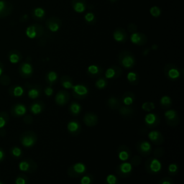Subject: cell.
Wrapping results in <instances>:
<instances>
[{"label": "cell", "instance_id": "6da1fadb", "mask_svg": "<svg viewBox=\"0 0 184 184\" xmlns=\"http://www.w3.org/2000/svg\"><path fill=\"white\" fill-rule=\"evenodd\" d=\"M145 169L147 173L150 174L159 173L162 170L161 161L157 158H151L146 160Z\"/></svg>", "mask_w": 184, "mask_h": 184}, {"label": "cell", "instance_id": "7a4b0ae2", "mask_svg": "<svg viewBox=\"0 0 184 184\" xmlns=\"http://www.w3.org/2000/svg\"><path fill=\"white\" fill-rule=\"evenodd\" d=\"M86 166L84 163H76L75 164L72 165L70 168L68 169V175L72 178L79 177L80 176H82L86 173Z\"/></svg>", "mask_w": 184, "mask_h": 184}, {"label": "cell", "instance_id": "3957f363", "mask_svg": "<svg viewBox=\"0 0 184 184\" xmlns=\"http://www.w3.org/2000/svg\"><path fill=\"white\" fill-rule=\"evenodd\" d=\"M119 60L121 65L125 68H132L135 64L134 56L128 51H125L121 53Z\"/></svg>", "mask_w": 184, "mask_h": 184}, {"label": "cell", "instance_id": "277c9868", "mask_svg": "<svg viewBox=\"0 0 184 184\" xmlns=\"http://www.w3.org/2000/svg\"><path fill=\"white\" fill-rule=\"evenodd\" d=\"M133 171V166L130 163L125 161L117 167V173L122 178H127L131 176Z\"/></svg>", "mask_w": 184, "mask_h": 184}, {"label": "cell", "instance_id": "5b68a950", "mask_svg": "<svg viewBox=\"0 0 184 184\" xmlns=\"http://www.w3.org/2000/svg\"><path fill=\"white\" fill-rule=\"evenodd\" d=\"M21 143L25 147H31L34 145L37 141V136L33 132H27L22 135Z\"/></svg>", "mask_w": 184, "mask_h": 184}, {"label": "cell", "instance_id": "8992f818", "mask_svg": "<svg viewBox=\"0 0 184 184\" xmlns=\"http://www.w3.org/2000/svg\"><path fill=\"white\" fill-rule=\"evenodd\" d=\"M165 75L169 80L176 81L180 76V72L176 66L173 64H167L165 67Z\"/></svg>", "mask_w": 184, "mask_h": 184}, {"label": "cell", "instance_id": "52a82bcc", "mask_svg": "<svg viewBox=\"0 0 184 184\" xmlns=\"http://www.w3.org/2000/svg\"><path fill=\"white\" fill-rule=\"evenodd\" d=\"M165 118L167 124L171 127H176L179 123L178 113L174 109H168L165 112Z\"/></svg>", "mask_w": 184, "mask_h": 184}, {"label": "cell", "instance_id": "ba28073f", "mask_svg": "<svg viewBox=\"0 0 184 184\" xmlns=\"http://www.w3.org/2000/svg\"><path fill=\"white\" fill-rule=\"evenodd\" d=\"M137 150L141 155L144 157L148 156L152 151V145L148 141L140 140L136 144Z\"/></svg>", "mask_w": 184, "mask_h": 184}, {"label": "cell", "instance_id": "9c48e42d", "mask_svg": "<svg viewBox=\"0 0 184 184\" xmlns=\"http://www.w3.org/2000/svg\"><path fill=\"white\" fill-rule=\"evenodd\" d=\"M73 96L77 99H84L89 94V89L86 86L83 84L73 85L72 87Z\"/></svg>", "mask_w": 184, "mask_h": 184}, {"label": "cell", "instance_id": "30bf717a", "mask_svg": "<svg viewBox=\"0 0 184 184\" xmlns=\"http://www.w3.org/2000/svg\"><path fill=\"white\" fill-rule=\"evenodd\" d=\"M144 122L147 127H150V128H153L159 125L160 118L156 114L149 112L145 117Z\"/></svg>", "mask_w": 184, "mask_h": 184}, {"label": "cell", "instance_id": "8fae6325", "mask_svg": "<svg viewBox=\"0 0 184 184\" xmlns=\"http://www.w3.org/2000/svg\"><path fill=\"white\" fill-rule=\"evenodd\" d=\"M70 99V95L66 91L61 90L56 94L55 97V102L59 106H63L68 102Z\"/></svg>", "mask_w": 184, "mask_h": 184}, {"label": "cell", "instance_id": "7c38bea8", "mask_svg": "<svg viewBox=\"0 0 184 184\" xmlns=\"http://www.w3.org/2000/svg\"><path fill=\"white\" fill-rule=\"evenodd\" d=\"M149 140L154 143L155 145H159L163 144L164 142V138H163V134L158 130H151L150 133H148Z\"/></svg>", "mask_w": 184, "mask_h": 184}, {"label": "cell", "instance_id": "4fadbf2b", "mask_svg": "<svg viewBox=\"0 0 184 184\" xmlns=\"http://www.w3.org/2000/svg\"><path fill=\"white\" fill-rule=\"evenodd\" d=\"M19 168L21 171L23 172H32L35 171L37 168V166L35 162L31 160H23L19 164Z\"/></svg>", "mask_w": 184, "mask_h": 184}, {"label": "cell", "instance_id": "5bb4252c", "mask_svg": "<svg viewBox=\"0 0 184 184\" xmlns=\"http://www.w3.org/2000/svg\"><path fill=\"white\" fill-rule=\"evenodd\" d=\"M117 155L121 161L125 162L131 157V151L127 145H120L117 149Z\"/></svg>", "mask_w": 184, "mask_h": 184}, {"label": "cell", "instance_id": "9a60e30c", "mask_svg": "<svg viewBox=\"0 0 184 184\" xmlns=\"http://www.w3.org/2000/svg\"><path fill=\"white\" fill-rule=\"evenodd\" d=\"M121 74H122V70L120 68L113 66L106 69L104 73V76L106 79H112V78H118Z\"/></svg>", "mask_w": 184, "mask_h": 184}, {"label": "cell", "instance_id": "2e32d148", "mask_svg": "<svg viewBox=\"0 0 184 184\" xmlns=\"http://www.w3.org/2000/svg\"><path fill=\"white\" fill-rule=\"evenodd\" d=\"M98 117L93 112H87L84 117V122L85 125L89 127H94L98 123Z\"/></svg>", "mask_w": 184, "mask_h": 184}, {"label": "cell", "instance_id": "e0dca14e", "mask_svg": "<svg viewBox=\"0 0 184 184\" xmlns=\"http://www.w3.org/2000/svg\"><path fill=\"white\" fill-rule=\"evenodd\" d=\"M81 127L77 121L71 120L68 123L67 130L68 132L71 135H77L81 133Z\"/></svg>", "mask_w": 184, "mask_h": 184}, {"label": "cell", "instance_id": "ac0fdd59", "mask_svg": "<svg viewBox=\"0 0 184 184\" xmlns=\"http://www.w3.org/2000/svg\"><path fill=\"white\" fill-rule=\"evenodd\" d=\"M130 40L135 45H142L147 42V37L144 34L140 32H134L130 36Z\"/></svg>", "mask_w": 184, "mask_h": 184}, {"label": "cell", "instance_id": "d6986e66", "mask_svg": "<svg viewBox=\"0 0 184 184\" xmlns=\"http://www.w3.org/2000/svg\"><path fill=\"white\" fill-rule=\"evenodd\" d=\"M73 7L75 12L83 13L86 9V3L85 0H73Z\"/></svg>", "mask_w": 184, "mask_h": 184}, {"label": "cell", "instance_id": "ffe728a7", "mask_svg": "<svg viewBox=\"0 0 184 184\" xmlns=\"http://www.w3.org/2000/svg\"><path fill=\"white\" fill-rule=\"evenodd\" d=\"M122 102L125 106H131L135 102V95L133 92H127L122 97Z\"/></svg>", "mask_w": 184, "mask_h": 184}, {"label": "cell", "instance_id": "44dd1931", "mask_svg": "<svg viewBox=\"0 0 184 184\" xmlns=\"http://www.w3.org/2000/svg\"><path fill=\"white\" fill-rule=\"evenodd\" d=\"M113 37L117 42H122L125 41L126 38H127V35H126L125 31L123 29L118 28V29H116L114 32Z\"/></svg>", "mask_w": 184, "mask_h": 184}, {"label": "cell", "instance_id": "7402d4cb", "mask_svg": "<svg viewBox=\"0 0 184 184\" xmlns=\"http://www.w3.org/2000/svg\"><path fill=\"white\" fill-rule=\"evenodd\" d=\"M32 72H33V68H32V65L30 63H24L23 64H22L21 67H20V73L23 76H30L32 74Z\"/></svg>", "mask_w": 184, "mask_h": 184}, {"label": "cell", "instance_id": "603a6c76", "mask_svg": "<svg viewBox=\"0 0 184 184\" xmlns=\"http://www.w3.org/2000/svg\"><path fill=\"white\" fill-rule=\"evenodd\" d=\"M59 19H56L53 17V18H50L47 22V25H48V29L50 30L51 32H57L60 28V25H61V22L58 23Z\"/></svg>", "mask_w": 184, "mask_h": 184}, {"label": "cell", "instance_id": "cb8c5ba5", "mask_svg": "<svg viewBox=\"0 0 184 184\" xmlns=\"http://www.w3.org/2000/svg\"><path fill=\"white\" fill-rule=\"evenodd\" d=\"M69 111L72 115H78L81 111V105L76 102H71L69 106Z\"/></svg>", "mask_w": 184, "mask_h": 184}, {"label": "cell", "instance_id": "d4e9b609", "mask_svg": "<svg viewBox=\"0 0 184 184\" xmlns=\"http://www.w3.org/2000/svg\"><path fill=\"white\" fill-rule=\"evenodd\" d=\"M107 105L110 109H116L120 107L121 103L120 101L118 99L117 97H111L107 99Z\"/></svg>", "mask_w": 184, "mask_h": 184}, {"label": "cell", "instance_id": "484cf974", "mask_svg": "<svg viewBox=\"0 0 184 184\" xmlns=\"http://www.w3.org/2000/svg\"><path fill=\"white\" fill-rule=\"evenodd\" d=\"M44 104L42 102H35L30 106V111L32 114H39L43 111Z\"/></svg>", "mask_w": 184, "mask_h": 184}, {"label": "cell", "instance_id": "4316f807", "mask_svg": "<svg viewBox=\"0 0 184 184\" xmlns=\"http://www.w3.org/2000/svg\"><path fill=\"white\" fill-rule=\"evenodd\" d=\"M61 86L65 89H71L73 86V81L70 77L67 76V75L63 76L61 78Z\"/></svg>", "mask_w": 184, "mask_h": 184}, {"label": "cell", "instance_id": "83f0119b", "mask_svg": "<svg viewBox=\"0 0 184 184\" xmlns=\"http://www.w3.org/2000/svg\"><path fill=\"white\" fill-rule=\"evenodd\" d=\"M27 112V108L24 104H18L14 106V113L17 117H21L25 115Z\"/></svg>", "mask_w": 184, "mask_h": 184}, {"label": "cell", "instance_id": "f1b7e54d", "mask_svg": "<svg viewBox=\"0 0 184 184\" xmlns=\"http://www.w3.org/2000/svg\"><path fill=\"white\" fill-rule=\"evenodd\" d=\"M130 106H121L119 108V114H122L124 117H129V116H131L132 114L134 112V110L132 109L131 107H130Z\"/></svg>", "mask_w": 184, "mask_h": 184}, {"label": "cell", "instance_id": "f546056e", "mask_svg": "<svg viewBox=\"0 0 184 184\" xmlns=\"http://www.w3.org/2000/svg\"><path fill=\"white\" fill-rule=\"evenodd\" d=\"M160 104L162 106V107L166 109V108L171 107V106L173 104V102L170 97H168V96H163L160 99Z\"/></svg>", "mask_w": 184, "mask_h": 184}, {"label": "cell", "instance_id": "4dcf8cb0", "mask_svg": "<svg viewBox=\"0 0 184 184\" xmlns=\"http://www.w3.org/2000/svg\"><path fill=\"white\" fill-rule=\"evenodd\" d=\"M58 79V74L55 71H50L47 73L46 75V81H48V83L50 86H52L53 84H54V83L56 82Z\"/></svg>", "mask_w": 184, "mask_h": 184}, {"label": "cell", "instance_id": "1f68e13d", "mask_svg": "<svg viewBox=\"0 0 184 184\" xmlns=\"http://www.w3.org/2000/svg\"><path fill=\"white\" fill-rule=\"evenodd\" d=\"M26 35L30 39H33L37 37V30L36 27L34 26V25H31V26L28 27L26 30Z\"/></svg>", "mask_w": 184, "mask_h": 184}, {"label": "cell", "instance_id": "d6a6232c", "mask_svg": "<svg viewBox=\"0 0 184 184\" xmlns=\"http://www.w3.org/2000/svg\"><path fill=\"white\" fill-rule=\"evenodd\" d=\"M127 78L131 84L137 85L139 82V81H138V75L135 72H129L127 75Z\"/></svg>", "mask_w": 184, "mask_h": 184}, {"label": "cell", "instance_id": "836d02e7", "mask_svg": "<svg viewBox=\"0 0 184 184\" xmlns=\"http://www.w3.org/2000/svg\"><path fill=\"white\" fill-rule=\"evenodd\" d=\"M87 72L89 75L96 76V75H99L101 73V68L98 66L96 65H91L88 67Z\"/></svg>", "mask_w": 184, "mask_h": 184}, {"label": "cell", "instance_id": "e575fe53", "mask_svg": "<svg viewBox=\"0 0 184 184\" xmlns=\"http://www.w3.org/2000/svg\"><path fill=\"white\" fill-rule=\"evenodd\" d=\"M94 183V176L92 174H84L80 180V184H93Z\"/></svg>", "mask_w": 184, "mask_h": 184}, {"label": "cell", "instance_id": "d590c367", "mask_svg": "<svg viewBox=\"0 0 184 184\" xmlns=\"http://www.w3.org/2000/svg\"><path fill=\"white\" fill-rule=\"evenodd\" d=\"M179 167L177 163H171L168 166V171L169 176H176L178 173Z\"/></svg>", "mask_w": 184, "mask_h": 184}, {"label": "cell", "instance_id": "8d00e7d4", "mask_svg": "<svg viewBox=\"0 0 184 184\" xmlns=\"http://www.w3.org/2000/svg\"><path fill=\"white\" fill-rule=\"evenodd\" d=\"M155 108V105L153 102H146L142 104V109L145 111L147 112H150Z\"/></svg>", "mask_w": 184, "mask_h": 184}, {"label": "cell", "instance_id": "74e56055", "mask_svg": "<svg viewBox=\"0 0 184 184\" xmlns=\"http://www.w3.org/2000/svg\"><path fill=\"white\" fill-rule=\"evenodd\" d=\"M104 184H119V180L115 175L109 174L106 176Z\"/></svg>", "mask_w": 184, "mask_h": 184}, {"label": "cell", "instance_id": "f35d334b", "mask_svg": "<svg viewBox=\"0 0 184 184\" xmlns=\"http://www.w3.org/2000/svg\"><path fill=\"white\" fill-rule=\"evenodd\" d=\"M95 86L97 89H99V90H102V89H105L106 87V86H107V81H106V80L105 78H100L96 81Z\"/></svg>", "mask_w": 184, "mask_h": 184}, {"label": "cell", "instance_id": "ab89813d", "mask_svg": "<svg viewBox=\"0 0 184 184\" xmlns=\"http://www.w3.org/2000/svg\"><path fill=\"white\" fill-rule=\"evenodd\" d=\"M40 94V92L38 89L36 88H32V89H30L28 92V97L32 99H35L37 97H39Z\"/></svg>", "mask_w": 184, "mask_h": 184}, {"label": "cell", "instance_id": "60d3db41", "mask_svg": "<svg viewBox=\"0 0 184 184\" xmlns=\"http://www.w3.org/2000/svg\"><path fill=\"white\" fill-rule=\"evenodd\" d=\"M150 12L152 17H158L161 15V10L157 6H153L150 9Z\"/></svg>", "mask_w": 184, "mask_h": 184}, {"label": "cell", "instance_id": "b9f144b4", "mask_svg": "<svg viewBox=\"0 0 184 184\" xmlns=\"http://www.w3.org/2000/svg\"><path fill=\"white\" fill-rule=\"evenodd\" d=\"M24 94V89L22 86H17L13 89V95L16 97H20Z\"/></svg>", "mask_w": 184, "mask_h": 184}, {"label": "cell", "instance_id": "7bdbcfd3", "mask_svg": "<svg viewBox=\"0 0 184 184\" xmlns=\"http://www.w3.org/2000/svg\"><path fill=\"white\" fill-rule=\"evenodd\" d=\"M34 14L35 16L37 18H42L45 15V10L43 9L38 7V8H36L34 10Z\"/></svg>", "mask_w": 184, "mask_h": 184}, {"label": "cell", "instance_id": "ee69618b", "mask_svg": "<svg viewBox=\"0 0 184 184\" xmlns=\"http://www.w3.org/2000/svg\"><path fill=\"white\" fill-rule=\"evenodd\" d=\"M27 178L24 175L18 176L15 180V184H27Z\"/></svg>", "mask_w": 184, "mask_h": 184}, {"label": "cell", "instance_id": "f6af8a7d", "mask_svg": "<svg viewBox=\"0 0 184 184\" xmlns=\"http://www.w3.org/2000/svg\"><path fill=\"white\" fill-rule=\"evenodd\" d=\"M20 56L17 53H11L10 56H9V61H10L12 63H17L20 61Z\"/></svg>", "mask_w": 184, "mask_h": 184}, {"label": "cell", "instance_id": "bcb514c9", "mask_svg": "<svg viewBox=\"0 0 184 184\" xmlns=\"http://www.w3.org/2000/svg\"><path fill=\"white\" fill-rule=\"evenodd\" d=\"M12 154L13 155V156L16 157V158H19V157H20L22 155L21 149L17 147H14L12 149Z\"/></svg>", "mask_w": 184, "mask_h": 184}, {"label": "cell", "instance_id": "7dc6e473", "mask_svg": "<svg viewBox=\"0 0 184 184\" xmlns=\"http://www.w3.org/2000/svg\"><path fill=\"white\" fill-rule=\"evenodd\" d=\"M94 19H95V16H94V15L92 12H88L85 15V20L89 23H92L94 20Z\"/></svg>", "mask_w": 184, "mask_h": 184}, {"label": "cell", "instance_id": "c3c4849f", "mask_svg": "<svg viewBox=\"0 0 184 184\" xmlns=\"http://www.w3.org/2000/svg\"><path fill=\"white\" fill-rule=\"evenodd\" d=\"M131 163L133 166H139L140 164L141 163V158H140L139 156H137V155H135V156L133 157V158H132V160H131Z\"/></svg>", "mask_w": 184, "mask_h": 184}, {"label": "cell", "instance_id": "681fc988", "mask_svg": "<svg viewBox=\"0 0 184 184\" xmlns=\"http://www.w3.org/2000/svg\"><path fill=\"white\" fill-rule=\"evenodd\" d=\"M158 184H173V181L172 179L169 177H166L162 178L160 180Z\"/></svg>", "mask_w": 184, "mask_h": 184}, {"label": "cell", "instance_id": "f907efd6", "mask_svg": "<svg viewBox=\"0 0 184 184\" xmlns=\"http://www.w3.org/2000/svg\"><path fill=\"white\" fill-rule=\"evenodd\" d=\"M163 153H164V151H163V148H160V147L157 148L156 150H155V152H154V155H155V158H160V157L163 155Z\"/></svg>", "mask_w": 184, "mask_h": 184}, {"label": "cell", "instance_id": "816d5d0a", "mask_svg": "<svg viewBox=\"0 0 184 184\" xmlns=\"http://www.w3.org/2000/svg\"><path fill=\"white\" fill-rule=\"evenodd\" d=\"M44 92H45V95L47 97H51L53 94V89L51 86H48V87H45L44 89Z\"/></svg>", "mask_w": 184, "mask_h": 184}, {"label": "cell", "instance_id": "f5cc1de1", "mask_svg": "<svg viewBox=\"0 0 184 184\" xmlns=\"http://www.w3.org/2000/svg\"><path fill=\"white\" fill-rule=\"evenodd\" d=\"M6 125V120L4 117H0V128H2Z\"/></svg>", "mask_w": 184, "mask_h": 184}, {"label": "cell", "instance_id": "db71d44e", "mask_svg": "<svg viewBox=\"0 0 184 184\" xmlns=\"http://www.w3.org/2000/svg\"><path fill=\"white\" fill-rule=\"evenodd\" d=\"M5 8V2L4 1H0V12H2Z\"/></svg>", "mask_w": 184, "mask_h": 184}, {"label": "cell", "instance_id": "11a10c76", "mask_svg": "<svg viewBox=\"0 0 184 184\" xmlns=\"http://www.w3.org/2000/svg\"><path fill=\"white\" fill-rule=\"evenodd\" d=\"M4 152H3V151L1 150V149H0V161H1V160H2L3 158H4Z\"/></svg>", "mask_w": 184, "mask_h": 184}, {"label": "cell", "instance_id": "9f6ffc18", "mask_svg": "<svg viewBox=\"0 0 184 184\" xmlns=\"http://www.w3.org/2000/svg\"><path fill=\"white\" fill-rule=\"evenodd\" d=\"M157 48H158V45H152V48L153 50L157 49Z\"/></svg>", "mask_w": 184, "mask_h": 184}, {"label": "cell", "instance_id": "6f0895ef", "mask_svg": "<svg viewBox=\"0 0 184 184\" xmlns=\"http://www.w3.org/2000/svg\"><path fill=\"white\" fill-rule=\"evenodd\" d=\"M2 72H3V70H2V68H1V67H0V75H1V74H2Z\"/></svg>", "mask_w": 184, "mask_h": 184}, {"label": "cell", "instance_id": "680465c9", "mask_svg": "<svg viewBox=\"0 0 184 184\" xmlns=\"http://www.w3.org/2000/svg\"><path fill=\"white\" fill-rule=\"evenodd\" d=\"M110 1H112V2H114V1H117V0H110Z\"/></svg>", "mask_w": 184, "mask_h": 184}, {"label": "cell", "instance_id": "91938a15", "mask_svg": "<svg viewBox=\"0 0 184 184\" xmlns=\"http://www.w3.org/2000/svg\"><path fill=\"white\" fill-rule=\"evenodd\" d=\"M0 184H3L2 183H1V182H0Z\"/></svg>", "mask_w": 184, "mask_h": 184}, {"label": "cell", "instance_id": "94428289", "mask_svg": "<svg viewBox=\"0 0 184 184\" xmlns=\"http://www.w3.org/2000/svg\"><path fill=\"white\" fill-rule=\"evenodd\" d=\"M122 184H126V183H122Z\"/></svg>", "mask_w": 184, "mask_h": 184}]
</instances>
